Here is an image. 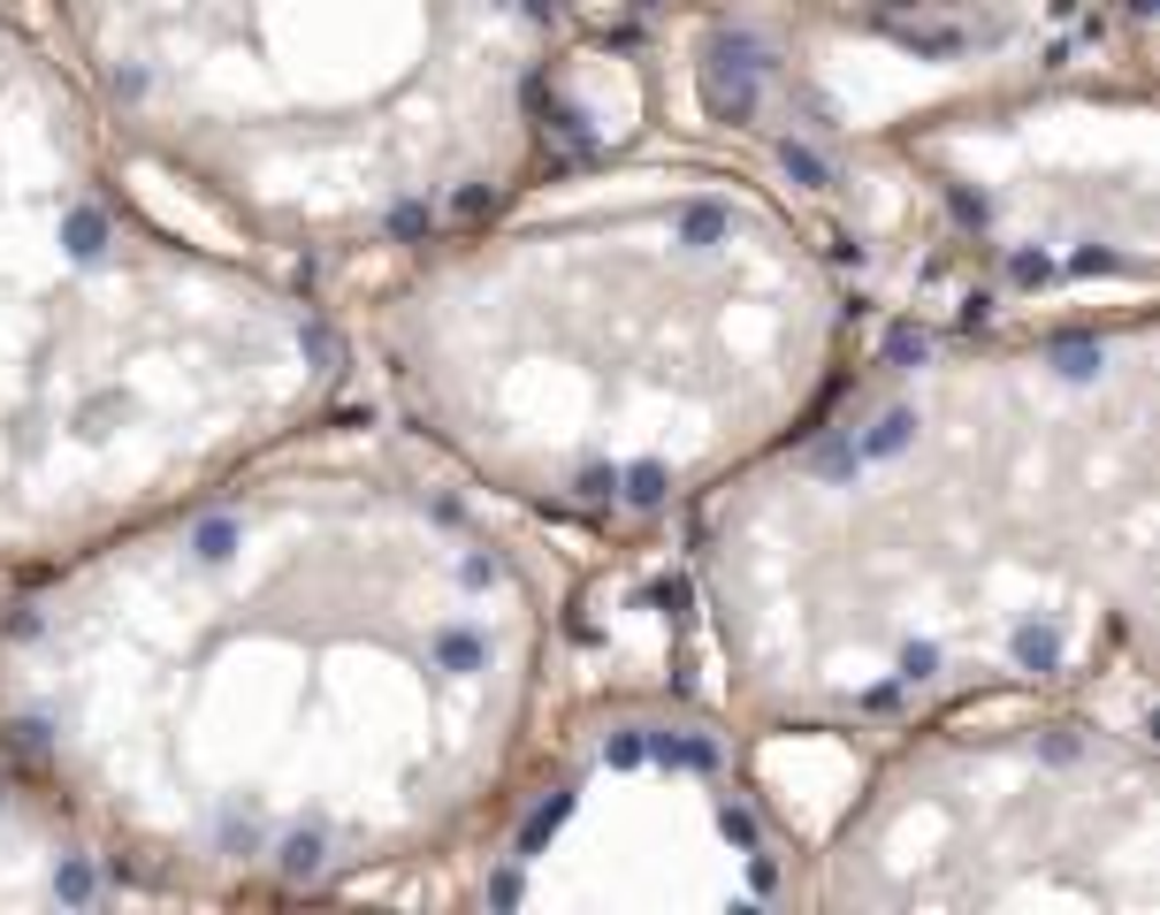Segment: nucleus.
Instances as JSON below:
<instances>
[{
  "label": "nucleus",
  "mask_w": 1160,
  "mask_h": 915,
  "mask_svg": "<svg viewBox=\"0 0 1160 915\" xmlns=\"http://www.w3.org/2000/svg\"><path fill=\"white\" fill-rule=\"evenodd\" d=\"M718 229H725V222H718L710 206H695V214H687V237H718Z\"/></svg>",
  "instance_id": "obj_3"
},
{
  "label": "nucleus",
  "mask_w": 1160,
  "mask_h": 915,
  "mask_svg": "<svg viewBox=\"0 0 1160 915\" xmlns=\"http://www.w3.org/2000/svg\"><path fill=\"white\" fill-rule=\"evenodd\" d=\"M787 168H795L802 183H825V160H818V152H795V146H787Z\"/></svg>",
  "instance_id": "obj_2"
},
{
  "label": "nucleus",
  "mask_w": 1160,
  "mask_h": 915,
  "mask_svg": "<svg viewBox=\"0 0 1160 915\" xmlns=\"http://www.w3.org/2000/svg\"><path fill=\"white\" fill-rule=\"evenodd\" d=\"M748 77H756V46H725L710 69V108L718 115H748Z\"/></svg>",
  "instance_id": "obj_1"
}]
</instances>
